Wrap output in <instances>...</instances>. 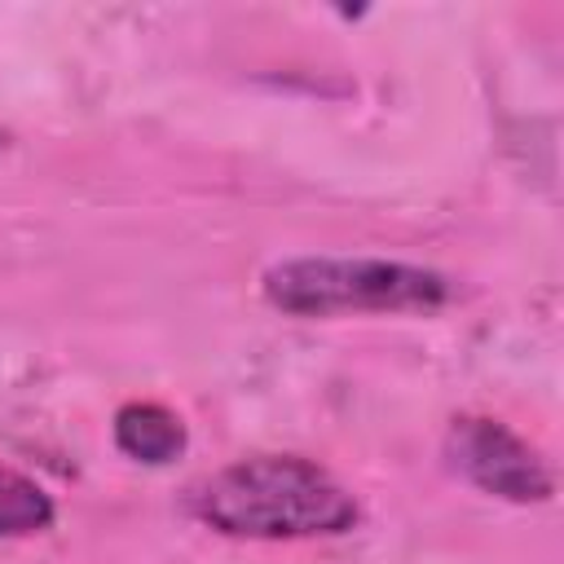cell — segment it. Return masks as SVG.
<instances>
[{
  "mask_svg": "<svg viewBox=\"0 0 564 564\" xmlns=\"http://www.w3.org/2000/svg\"><path fill=\"white\" fill-rule=\"evenodd\" d=\"M449 458L471 485H480L485 494H498L507 502H546L551 498L546 463L498 419H454Z\"/></svg>",
  "mask_w": 564,
  "mask_h": 564,
  "instance_id": "3957f363",
  "label": "cell"
},
{
  "mask_svg": "<svg viewBox=\"0 0 564 564\" xmlns=\"http://www.w3.org/2000/svg\"><path fill=\"white\" fill-rule=\"evenodd\" d=\"M53 520V498L22 471L0 467V538L35 533Z\"/></svg>",
  "mask_w": 564,
  "mask_h": 564,
  "instance_id": "5b68a950",
  "label": "cell"
},
{
  "mask_svg": "<svg viewBox=\"0 0 564 564\" xmlns=\"http://www.w3.org/2000/svg\"><path fill=\"white\" fill-rule=\"evenodd\" d=\"M194 516L229 538H313L357 524V498L317 463L264 454L207 476Z\"/></svg>",
  "mask_w": 564,
  "mask_h": 564,
  "instance_id": "6da1fadb",
  "label": "cell"
},
{
  "mask_svg": "<svg viewBox=\"0 0 564 564\" xmlns=\"http://www.w3.org/2000/svg\"><path fill=\"white\" fill-rule=\"evenodd\" d=\"M0 145H4V137H0Z\"/></svg>",
  "mask_w": 564,
  "mask_h": 564,
  "instance_id": "8992f818",
  "label": "cell"
},
{
  "mask_svg": "<svg viewBox=\"0 0 564 564\" xmlns=\"http://www.w3.org/2000/svg\"><path fill=\"white\" fill-rule=\"evenodd\" d=\"M264 295L282 313H427L449 300V278L401 260H335L304 256L264 273Z\"/></svg>",
  "mask_w": 564,
  "mask_h": 564,
  "instance_id": "7a4b0ae2",
  "label": "cell"
},
{
  "mask_svg": "<svg viewBox=\"0 0 564 564\" xmlns=\"http://www.w3.org/2000/svg\"><path fill=\"white\" fill-rule=\"evenodd\" d=\"M115 445L137 463H172L185 449V423L154 401H132L115 414Z\"/></svg>",
  "mask_w": 564,
  "mask_h": 564,
  "instance_id": "277c9868",
  "label": "cell"
}]
</instances>
